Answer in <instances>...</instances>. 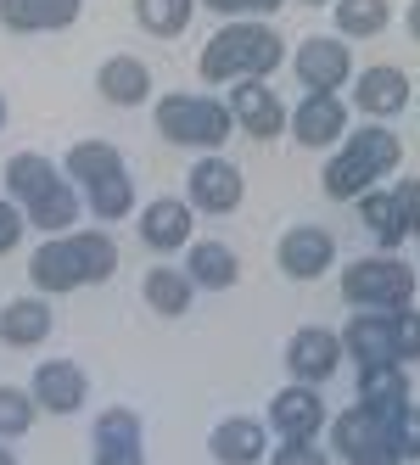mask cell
<instances>
[{
    "instance_id": "obj_10",
    "label": "cell",
    "mask_w": 420,
    "mask_h": 465,
    "mask_svg": "<svg viewBox=\"0 0 420 465\" xmlns=\"http://www.w3.org/2000/svg\"><path fill=\"white\" fill-rule=\"evenodd\" d=\"M269 449H275V431H269V420H258V415H224L208 431L213 465H269Z\"/></svg>"
},
{
    "instance_id": "obj_18",
    "label": "cell",
    "mask_w": 420,
    "mask_h": 465,
    "mask_svg": "<svg viewBox=\"0 0 420 465\" xmlns=\"http://www.w3.org/2000/svg\"><path fill=\"white\" fill-rule=\"evenodd\" d=\"M0 180H6V196H12L17 208H34V203H45L56 185H68L62 163H56V157H45V152H17V157H6Z\"/></svg>"
},
{
    "instance_id": "obj_9",
    "label": "cell",
    "mask_w": 420,
    "mask_h": 465,
    "mask_svg": "<svg viewBox=\"0 0 420 465\" xmlns=\"http://www.w3.org/2000/svg\"><path fill=\"white\" fill-rule=\"evenodd\" d=\"M292 141L308 152H337L347 141V107L337 90H308L292 107Z\"/></svg>"
},
{
    "instance_id": "obj_30",
    "label": "cell",
    "mask_w": 420,
    "mask_h": 465,
    "mask_svg": "<svg viewBox=\"0 0 420 465\" xmlns=\"http://www.w3.org/2000/svg\"><path fill=\"white\" fill-rule=\"evenodd\" d=\"M23 213H28V224H34L40 236H68V230H79V185H73V180L56 185L45 203L23 208Z\"/></svg>"
},
{
    "instance_id": "obj_42",
    "label": "cell",
    "mask_w": 420,
    "mask_h": 465,
    "mask_svg": "<svg viewBox=\"0 0 420 465\" xmlns=\"http://www.w3.org/2000/svg\"><path fill=\"white\" fill-rule=\"evenodd\" d=\"M347 465H404L393 449H370V454H359V460H347Z\"/></svg>"
},
{
    "instance_id": "obj_28",
    "label": "cell",
    "mask_w": 420,
    "mask_h": 465,
    "mask_svg": "<svg viewBox=\"0 0 420 465\" xmlns=\"http://www.w3.org/2000/svg\"><path fill=\"white\" fill-rule=\"evenodd\" d=\"M337 35L342 40H376L393 23V0H337Z\"/></svg>"
},
{
    "instance_id": "obj_41",
    "label": "cell",
    "mask_w": 420,
    "mask_h": 465,
    "mask_svg": "<svg viewBox=\"0 0 420 465\" xmlns=\"http://www.w3.org/2000/svg\"><path fill=\"white\" fill-rule=\"evenodd\" d=\"M90 465H146V454L141 449H95Z\"/></svg>"
},
{
    "instance_id": "obj_8",
    "label": "cell",
    "mask_w": 420,
    "mask_h": 465,
    "mask_svg": "<svg viewBox=\"0 0 420 465\" xmlns=\"http://www.w3.org/2000/svg\"><path fill=\"white\" fill-rule=\"evenodd\" d=\"M224 102H230L236 135H247V141H275L280 129L292 124V113H286V102L269 90V79H236Z\"/></svg>"
},
{
    "instance_id": "obj_13",
    "label": "cell",
    "mask_w": 420,
    "mask_h": 465,
    "mask_svg": "<svg viewBox=\"0 0 420 465\" xmlns=\"http://www.w3.org/2000/svg\"><path fill=\"white\" fill-rule=\"evenodd\" d=\"M303 90H342L353 79V45L342 35H308L292 56Z\"/></svg>"
},
{
    "instance_id": "obj_33",
    "label": "cell",
    "mask_w": 420,
    "mask_h": 465,
    "mask_svg": "<svg viewBox=\"0 0 420 465\" xmlns=\"http://www.w3.org/2000/svg\"><path fill=\"white\" fill-rule=\"evenodd\" d=\"M84 208L102 224H123L129 213H135V180H129V169L112 174V180H102V185H90L84 191Z\"/></svg>"
},
{
    "instance_id": "obj_22",
    "label": "cell",
    "mask_w": 420,
    "mask_h": 465,
    "mask_svg": "<svg viewBox=\"0 0 420 465\" xmlns=\"http://www.w3.org/2000/svg\"><path fill=\"white\" fill-rule=\"evenodd\" d=\"M185 275L197 281V292H230L241 281V258L230 242H190L185 247Z\"/></svg>"
},
{
    "instance_id": "obj_5",
    "label": "cell",
    "mask_w": 420,
    "mask_h": 465,
    "mask_svg": "<svg viewBox=\"0 0 420 465\" xmlns=\"http://www.w3.org/2000/svg\"><path fill=\"white\" fill-rule=\"evenodd\" d=\"M241 196H247V174L236 169L224 152H202L197 163H190V174H185V203L197 208V213H236L241 208Z\"/></svg>"
},
{
    "instance_id": "obj_19",
    "label": "cell",
    "mask_w": 420,
    "mask_h": 465,
    "mask_svg": "<svg viewBox=\"0 0 420 465\" xmlns=\"http://www.w3.org/2000/svg\"><path fill=\"white\" fill-rule=\"evenodd\" d=\"M84 17V0H0V28L12 35H62Z\"/></svg>"
},
{
    "instance_id": "obj_46",
    "label": "cell",
    "mask_w": 420,
    "mask_h": 465,
    "mask_svg": "<svg viewBox=\"0 0 420 465\" xmlns=\"http://www.w3.org/2000/svg\"><path fill=\"white\" fill-rule=\"evenodd\" d=\"M303 6H337V0H303Z\"/></svg>"
},
{
    "instance_id": "obj_7",
    "label": "cell",
    "mask_w": 420,
    "mask_h": 465,
    "mask_svg": "<svg viewBox=\"0 0 420 465\" xmlns=\"http://www.w3.org/2000/svg\"><path fill=\"white\" fill-rule=\"evenodd\" d=\"M342 331L331 325H303L292 331V342H286V376L303 381V387H326L337 371H342Z\"/></svg>"
},
{
    "instance_id": "obj_44",
    "label": "cell",
    "mask_w": 420,
    "mask_h": 465,
    "mask_svg": "<svg viewBox=\"0 0 420 465\" xmlns=\"http://www.w3.org/2000/svg\"><path fill=\"white\" fill-rule=\"evenodd\" d=\"M0 465H17V454H12V449H6V443H0Z\"/></svg>"
},
{
    "instance_id": "obj_24",
    "label": "cell",
    "mask_w": 420,
    "mask_h": 465,
    "mask_svg": "<svg viewBox=\"0 0 420 465\" xmlns=\"http://www.w3.org/2000/svg\"><path fill=\"white\" fill-rule=\"evenodd\" d=\"M141 297H146V309H151V314H163V320H185V314H190V303H197V281L185 275V263H180V270L157 263V270H146V281H141Z\"/></svg>"
},
{
    "instance_id": "obj_25",
    "label": "cell",
    "mask_w": 420,
    "mask_h": 465,
    "mask_svg": "<svg viewBox=\"0 0 420 465\" xmlns=\"http://www.w3.org/2000/svg\"><path fill=\"white\" fill-rule=\"evenodd\" d=\"M51 303L34 292V297H12L6 309H0V342L6 348H40L51 337Z\"/></svg>"
},
{
    "instance_id": "obj_2",
    "label": "cell",
    "mask_w": 420,
    "mask_h": 465,
    "mask_svg": "<svg viewBox=\"0 0 420 465\" xmlns=\"http://www.w3.org/2000/svg\"><path fill=\"white\" fill-rule=\"evenodd\" d=\"M280 62H286V40L275 28L264 17H236L202 45L197 74L208 84H236V79H269Z\"/></svg>"
},
{
    "instance_id": "obj_3",
    "label": "cell",
    "mask_w": 420,
    "mask_h": 465,
    "mask_svg": "<svg viewBox=\"0 0 420 465\" xmlns=\"http://www.w3.org/2000/svg\"><path fill=\"white\" fill-rule=\"evenodd\" d=\"M151 124H157V135H163L169 146H190V152H219L236 135L230 102L197 95V90H169L163 102L151 107Z\"/></svg>"
},
{
    "instance_id": "obj_29",
    "label": "cell",
    "mask_w": 420,
    "mask_h": 465,
    "mask_svg": "<svg viewBox=\"0 0 420 465\" xmlns=\"http://www.w3.org/2000/svg\"><path fill=\"white\" fill-rule=\"evenodd\" d=\"M202 0H135V23L146 28L151 40H174L190 28V17H197Z\"/></svg>"
},
{
    "instance_id": "obj_12",
    "label": "cell",
    "mask_w": 420,
    "mask_h": 465,
    "mask_svg": "<svg viewBox=\"0 0 420 465\" xmlns=\"http://www.w3.org/2000/svg\"><path fill=\"white\" fill-rule=\"evenodd\" d=\"M275 263H280L286 281H319L337 263V236L319 230V224H292L275 242Z\"/></svg>"
},
{
    "instance_id": "obj_20",
    "label": "cell",
    "mask_w": 420,
    "mask_h": 465,
    "mask_svg": "<svg viewBox=\"0 0 420 465\" xmlns=\"http://www.w3.org/2000/svg\"><path fill=\"white\" fill-rule=\"evenodd\" d=\"M95 90H102L107 107H146L151 102V68L141 56L118 51V56H107L102 68H95Z\"/></svg>"
},
{
    "instance_id": "obj_38",
    "label": "cell",
    "mask_w": 420,
    "mask_h": 465,
    "mask_svg": "<svg viewBox=\"0 0 420 465\" xmlns=\"http://www.w3.org/2000/svg\"><path fill=\"white\" fill-rule=\"evenodd\" d=\"M23 230H28V213L12 203V196H0V258H6V252H17Z\"/></svg>"
},
{
    "instance_id": "obj_27",
    "label": "cell",
    "mask_w": 420,
    "mask_h": 465,
    "mask_svg": "<svg viewBox=\"0 0 420 465\" xmlns=\"http://www.w3.org/2000/svg\"><path fill=\"white\" fill-rule=\"evenodd\" d=\"M359 404L393 420L409 404V364H365L359 371Z\"/></svg>"
},
{
    "instance_id": "obj_16",
    "label": "cell",
    "mask_w": 420,
    "mask_h": 465,
    "mask_svg": "<svg viewBox=\"0 0 420 465\" xmlns=\"http://www.w3.org/2000/svg\"><path fill=\"white\" fill-rule=\"evenodd\" d=\"M141 242L151 252H185L197 242V208L185 203V196H157V203L141 208Z\"/></svg>"
},
{
    "instance_id": "obj_40",
    "label": "cell",
    "mask_w": 420,
    "mask_h": 465,
    "mask_svg": "<svg viewBox=\"0 0 420 465\" xmlns=\"http://www.w3.org/2000/svg\"><path fill=\"white\" fill-rule=\"evenodd\" d=\"M393 196H398V208H404L409 236H420V180H393Z\"/></svg>"
},
{
    "instance_id": "obj_43",
    "label": "cell",
    "mask_w": 420,
    "mask_h": 465,
    "mask_svg": "<svg viewBox=\"0 0 420 465\" xmlns=\"http://www.w3.org/2000/svg\"><path fill=\"white\" fill-rule=\"evenodd\" d=\"M404 28H409V40L420 45V0H409V12H404Z\"/></svg>"
},
{
    "instance_id": "obj_32",
    "label": "cell",
    "mask_w": 420,
    "mask_h": 465,
    "mask_svg": "<svg viewBox=\"0 0 420 465\" xmlns=\"http://www.w3.org/2000/svg\"><path fill=\"white\" fill-rule=\"evenodd\" d=\"M73 247H79V263H84V286H107L118 275V242L107 230H73Z\"/></svg>"
},
{
    "instance_id": "obj_47",
    "label": "cell",
    "mask_w": 420,
    "mask_h": 465,
    "mask_svg": "<svg viewBox=\"0 0 420 465\" xmlns=\"http://www.w3.org/2000/svg\"><path fill=\"white\" fill-rule=\"evenodd\" d=\"M415 113H420V90H415Z\"/></svg>"
},
{
    "instance_id": "obj_21",
    "label": "cell",
    "mask_w": 420,
    "mask_h": 465,
    "mask_svg": "<svg viewBox=\"0 0 420 465\" xmlns=\"http://www.w3.org/2000/svg\"><path fill=\"white\" fill-rule=\"evenodd\" d=\"M342 348H347V359L359 364H398V348H393V314H381V309H359L347 320V331H342Z\"/></svg>"
},
{
    "instance_id": "obj_1",
    "label": "cell",
    "mask_w": 420,
    "mask_h": 465,
    "mask_svg": "<svg viewBox=\"0 0 420 465\" xmlns=\"http://www.w3.org/2000/svg\"><path fill=\"white\" fill-rule=\"evenodd\" d=\"M404 169V141L393 135L386 124H359L347 129V141L331 152L326 174H319V185H326L331 203H359L365 191H376L381 180H393Z\"/></svg>"
},
{
    "instance_id": "obj_36",
    "label": "cell",
    "mask_w": 420,
    "mask_h": 465,
    "mask_svg": "<svg viewBox=\"0 0 420 465\" xmlns=\"http://www.w3.org/2000/svg\"><path fill=\"white\" fill-rule=\"evenodd\" d=\"M393 348H398V364L420 359V309H393Z\"/></svg>"
},
{
    "instance_id": "obj_45",
    "label": "cell",
    "mask_w": 420,
    "mask_h": 465,
    "mask_svg": "<svg viewBox=\"0 0 420 465\" xmlns=\"http://www.w3.org/2000/svg\"><path fill=\"white\" fill-rule=\"evenodd\" d=\"M6 113H12V107H6V95H0V129H6Z\"/></svg>"
},
{
    "instance_id": "obj_39",
    "label": "cell",
    "mask_w": 420,
    "mask_h": 465,
    "mask_svg": "<svg viewBox=\"0 0 420 465\" xmlns=\"http://www.w3.org/2000/svg\"><path fill=\"white\" fill-rule=\"evenodd\" d=\"M269 465H331V454L319 443H280L269 449Z\"/></svg>"
},
{
    "instance_id": "obj_15",
    "label": "cell",
    "mask_w": 420,
    "mask_h": 465,
    "mask_svg": "<svg viewBox=\"0 0 420 465\" xmlns=\"http://www.w3.org/2000/svg\"><path fill=\"white\" fill-rule=\"evenodd\" d=\"M28 392H34V404L45 415H79L90 404V376L79 371V359H40Z\"/></svg>"
},
{
    "instance_id": "obj_6",
    "label": "cell",
    "mask_w": 420,
    "mask_h": 465,
    "mask_svg": "<svg viewBox=\"0 0 420 465\" xmlns=\"http://www.w3.org/2000/svg\"><path fill=\"white\" fill-rule=\"evenodd\" d=\"M269 431L280 443H314L319 431L331 426L326 415V398H319V387H303V381H286L275 398H269Z\"/></svg>"
},
{
    "instance_id": "obj_34",
    "label": "cell",
    "mask_w": 420,
    "mask_h": 465,
    "mask_svg": "<svg viewBox=\"0 0 420 465\" xmlns=\"http://www.w3.org/2000/svg\"><path fill=\"white\" fill-rule=\"evenodd\" d=\"M40 404H34V392L28 387H12V381H0V443H17L28 438V426H34Z\"/></svg>"
},
{
    "instance_id": "obj_4",
    "label": "cell",
    "mask_w": 420,
    "mask_h": 465,
    "mask_svg": "<svg viewBox=\"0 0 420 465\" xmlns=\"http://www.w3.org/2000/svg\"><path fill=\"white\" fill-rule=\"evenodd\" d=\"M415 286H420V275L409 270L398 252H370V258H353L342 270V303L393 314V309L415 303Z\"/></svg>"
},
{
    "instance_id": "obj_11",
    "label": "cell",
    "mask_w": 420,
    "mask_h": 465,
    "mask_svg": "<svg viewBox=\"0 0 420 465\" xmlns=\"http://www.w3.org/2000/svg\"><path fill=\"white\" fill-rule=\"evenodd\" d=\"M353 107H359L365 118H376V124H386L404 107H415V84H409L404 68H393V62H376V68L353 74Z\"/></svg>"
},
{
    "instance_id": "obj_26",
    "label": "cell",
    "mask_w": 420,
    "mask_h": 465,
    "mask_svg": "<svg viewBox=\"0 0 420 465\" xmlns=\"http://www.w3.org/2000/svg\"><path fill=\"white\" fill-rule=\"evenodd\" d=\"M62 174H68L79 191H90V185L123 174V152H118L112 141H73L68 157H62Z\"/></svg>"
},
{
    "instance_id": "obj_35",
    "label": "cell",
    "mask_w": 420,
    "mask_h": 465,
    "mask_svg": "<svg viewBox=\"0 0 420 465\" xmlns=\"http://www.w3.org/2000/svg\"><path fill=\"white\" fill-rule=\"evenodd\" d=\"M393 454H398L404 465H415V460H420V404H415V398L393 415Z\"/></svg>"
},
{
    "instance_id": "obj_17",
    "label": "cell",
    "mask_w": 420,
    "mask_h": 465,
    "mask_svg": "<svg viewBox=\"0 0 420 465\" xmlns=\"http://www.w3.org/2000/svg\"><path fill=\"white\" fill-rule=\"evenodd\" d=\"M28 281H34L40 297H62V292H79L84 286V263H79V247H73V230L68 236H45L28 258Z\"/></svg>"
},
{
    "instance_id": "obj_23",
    "label": "cell",
    "mask_w": 420,
    "mask_h": 465,
    "mask_svg": "<svg viewBox=\"0 0 420 465\" xmlns=\"http://www.w3.org/2000/svg\"><path fill=\"white\" fill-rule=\"evenodd\" d=\"M353 208H359L365 230L376 236V252H398V247L409 242V224H404V208H398L393 185H376V191H365Z\"/></svg>"
},
{
    "instance_id": "obj_14",
    "label": "cell",
    "mask_w": 420,
    "mask_h": 465,
    "mask_svg": "<svg viewBox=\"0 0 420 465\" xmlns=\"http://www.w3.org/2000/svg\"><path fill=\"white\" fill-rule=\"evenodd\" d=\"M326 438H331L337 460L347 465V460H359V454H370V449H393V420L376 415L370 404H359V398H353L342 415H331Z\"/></svg>"
},
{
    "instance_id": "obj_37",
    "label": "cell",
    "mask_w": 420,
    "mask_h": 465,
    "mask_svg": "<svg viewBox=\"0 0 420 465\" xmlns=\"http://www.w3.org/2000/svg\"><path fill=\"white\" fill-rule=\"evenodd\" d=\"M202 6L236 23V17H275V12L286 6V0H202Z\"/></svg>"
},
{
    "instance_id": "obj_31",
    "label": "cell",
    "mask_w": 420,
    "mask_h": 465,
    "mask_svg": "<svg viewBox=\"0 0 420 465\" xmlns=\"http://www.w3.org/2000/svg\"><path fill=\"white\" fill-rule=\"evenodd\" d=\"M141 438H146V420L129 404H112V410H102L90 420V443L95 449H141Z\"/></svg>"
}]
</instances>
